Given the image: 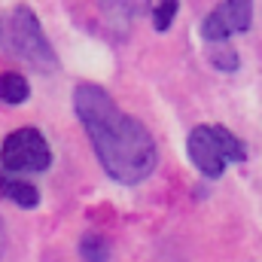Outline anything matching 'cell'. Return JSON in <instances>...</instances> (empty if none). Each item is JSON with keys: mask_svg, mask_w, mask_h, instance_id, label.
Returning <instances> with one entry per match:
<instances>
[{"mask_svg": "<svg viewBox=\"0 0 262 262\" xmlns=\"http://www.w3.org/2000/svg\"><path fill=\"white\" fill-rule=\"evenodd\" d=\"M186 152H189L192 165L207 180L223 177L229 162H244L247 159V146L223 125H198L186 140Z\"/></svg>", "mask_w": 262, "mask_h": 262, "instance_id": "7a4b0ae2", "label": "cell"}, {"mask_svg": "<svg viewBox=\"0 0 262 262\" xmlns=\"http://www.w3.org/2000/svg\"><path fill=\"white\" fill-rule=\"evenodd\" d=\"M3 250H6V226L0 220V256H3Z\"/></svg>", "mask_w": 262, "mask_h": 262, "instance_id": "8fae6325", "label": "cell"}, {"mask_svg": "<svg viewBox=\"0 0 262 262\" xmlns=\"http://www.w3.org/2000/svg\"><path fill=\"white\" fill-rule=\"evenodd\" d=\"M177 9H180V0H159L156 9H152V25H156V31H168L171 21H174V15H177Z\"/></svg>", "mask_w": 262, "mask_h": 262, "instance_id": "9c48e42d", "label": "cell"}, {"mask_svg": "<svg viewBox=\"0 0 262 262\" xmlns=\"http://www.w3.org/2000/svg\"><path fill=\"white\" fill-rule=\"evenodd\" d=\"M3 195L9 198L12 204L25 207V210H31V207L40 204V192H37V186H31V183H25V180H9L6 189H3Z\"/></svg>", "mask_w": 262, "mask_h": 262, "instance_id": "52a82bcc", "label": "cell"}, {"mask_svg": "<svg viewBox=\"0 0 262 262\" xmlns=\"http://www.w3.org/2000/svg\"><path fill=\"white\" fill-rule=\"evenodd\" d=\"M6 183H9V180H6V177H3V171H0V192L6 189Z\"/></svg>", "mask_w": 262, "mask_h": 262, "instance_id": "7c38bea8", "label": "cell"}, {"mask_svg": "<svg viewBox=\"0 0 262 262\" xmlns=\"http://www.w3.org/2000/svg\"><path fill=\"white\" fill-rule=\"evenodd\" d=\"M9 46L37 70L43 73H52L58 67V58H55V49L52 43L46 40L43 28H40V18L34 15L31 6H15L12 15H9Z\"/></svg>", "mask_w": 262, "mask_h": 262, "instance_id": "3957f363", "label": "cell"}, {"mask_svg": "<svg viewBox=\"0 0 262 262\" xmlns=\"http://www.w3.org/2000/svg\"><path fill=\"white\" fill-rule=\"evenodd\" d=\"M253 25V0H223L204 21H201V37L216 43L232 34H244Z\"/></svg>", "mask_w": 262, "mask_h": 262, "instance_id": "5b68a950", "label": "cell"}, {"mask_svg": "<svg viewBox=\"0 0 262 262\" xmlns=\"http://www.w3.org/2000/svg\"><path fill=\"white\" fill-rule=\"evenodd\" d=\"M0 165L15 174H37L52 165V149L37 128H18L3 140Z\"/></svg>", "mask_w": 262, "mask_h": 262, "instance_id": "277c9868", "label": "cell"}, {"mask_svg": "<svg viewBox=\"0 0 262 262\" xmlns=\"http://www.w3.org/2000/svg\"><path fill=\"white\" fill-rule=\"evenodd\" d=\"M207 58H210V64L216 67V70H226V73L238 70V64H241V61H238V52H235L232 46H213Z\"/></svg>", "mask_w": 262, "mask_h": 262, "instance_id": "30bf717a", "label": "cell"}, {"mask_svg": "<svg viewBox=\"0 0 262 262\" xmlns=\"http://www.w3.org/2000/svg\"><path fill=\"white\" fill-rule=\"evenodd\" d=\"M73 107L89 134L101 168L122 186H134L156 171L159 149L140 119L122 113L116 101L92 82L76 85Z\"/></svg>", "mask_w": 262, "mask_h": 262, "instance_id": "6da1fadb", "label": "cell"}, {"mask_svg": "<svg viewBox=\"0 0 262 262\" xmlns=\"http://www.w3.org/2000/svg\"><path fill=\"white\" fill-rule=\"evenodd\" d=\"M79 256L85 262H107L110 259V247L98 232H89V235L79 238Z\"/></svg>", "mask_w": 262, "mask_h": 262, "instance_id": "ba28073f", "label": "cell"}, {"mask_svg": "<svg viewBox=\"0 0 262 262\" xmlns=\"http://www.w3.org/2000/svg\"><path fill=\"white\" fill-rule=\"evenodd\" d=\"M28 95H31V85H28V79L21 76V73H3L0 76V101L3 104H25L28 101Z\"/></svg>", "mask_w": 262, "mask_h": 262, "instance_id": "8992f818", "label": "cell"}]
</instances>
